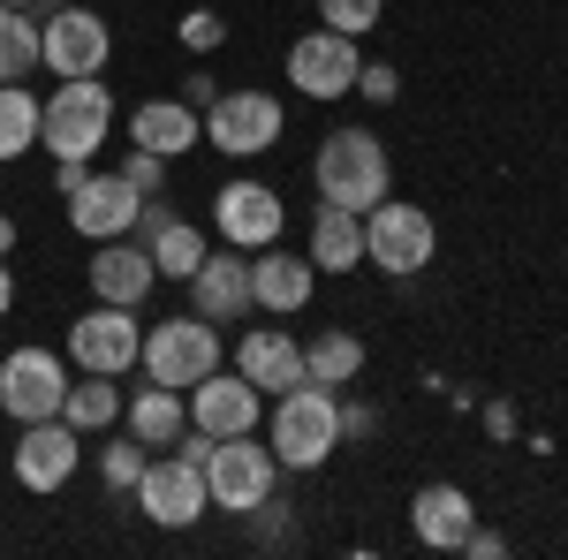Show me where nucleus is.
I'll list each match as a JSON object with an SVG mask.
<instances>
[{
  "label": "nucleus",
  "instance_id": "f257e3e1",
  "mask_svg": "<svg viewBox=\"0 0 568 560\" xmlns=\"http://www.w3.org/2000/svg\"><path fill=\"white\" fill-rule=\"evenodd\" d=\"M334 447H342V387H288L273 401V455H281V470H326L334 462Z\"/></svg>",
  "mask_w": 568,
  "mask_h": 560
},
{
  "label": "nucleus",
  "instance_id": "f03ea898",
  "mask_svg": "<svg viewBox=\"0 0 568 560\" xmlns=\"http://www.w3.org/2000/svg\"><path fill=\"white\" fill-rule=\"evenodd\" d=\"M311 182H318V205L372 213V205H379V197L394 190L387 144H379L372 130H334L326 144H318V167H311Z\"/></svg>",
  "mask_w": 568,
  "mask_h": 560
},
{
  "label": "nucleus",
  "instance_id": "7ed1b4c3",
  "mask_svg": "<svg viewBox=\"0 0 568 560\" xmlns=\"http://www.w3.org/2000/svg\"><path fill=\"white\" fill-rule=\"evenodd\" d=\"M114 130V91L99 77H61V91L39 106V144L53 160H91Z\"/></svg>",
  "mask_w": 568,
  "mask_h": 560
},
{
  "label": "nucleus",
  "instance_id": "20e7f679",
  "mask_svg": "<svg viewBox=\"0 0 568 560\" xmlns=\"http://www.w3.org/2000/svg\"><path fill=\"white\" fill-rule=\"evenodd\" d=\"M144 379L152 387H175V394H190L205 371H220V326H205L197 310L190 318H160L152 334H144Z\"/></svg>",
  "mask_w": 568,
  "mask_h": 560
},
{
  "label": "nucleus",
  "instance_id": "39448f33",
  "mask_svg": "<svg viewBox=\"0 0 568 560\" xmlns=\"http://www.w3.org/2000/svg\"><path fill=\"white\" fill-rule=\"evenodd\" d=\"M439 251V227L425 205H394V197H379L372 213H364V258L379 265V273H394V281H409V273H425Z\"/></svg>",
  "mask_w": 568,
  "mask_h": 560
},
{
  "label": "nucleus",
  "instance_id": "423d86ee",
  "mask_svg": "<svg viewBox=\"0 0 568 560\" xmlns=\"http://www.w3.org/2000/svg\"><path fill=\"white\" fill-rule=\"evenodd\" d=\"M281 99L273 91H220L213 106H205V144L227 152V160H258L281 144Z\"/></svg>",
  "mask_w": 568,
  "mask_h": 560
},
{
  "label": "nucleus",
  "instance_id": "0eeeda50",
  "mask_svg": "<svg viewBox=\"0 0 568 560\" xmlns=\"http://www.w3.org/2000/svg\"><path fill=\"white\" fill-rule=\"evenodd\" d=\"M273 477H281V455L258 447L251 431H235V439H220L213 462H205V492H213V508H227V516H258Z\"/></svg>",
  "mask_w": 568,
  "mask_h": 560
},
{
  "label": "nucleus",
  "instance_id": "6e6552de",
  "mask_svg": "<svg viewBox=\"0 0 568 560\" xmlns=\"http://www.w3.org/2000/svg\"><path fill=\"white\" fill-rule=\"evenodd\" d=\"M136 356H144V326H136L130 303H99V310H84V318L69 326V364H77V371L122 379V371H136Z\"/></svg>",
  "mask_w": 568,
  "mask_h": 560
},
{
  "label": "nucleus",
  "instance_id": "1a4fd4ad",
  "mask_svg": "<svg viewBox=\"0 0 568 560\" xmlns=\"http://www.w3.org/2000/svg\"><path fill=\"white\" fill-rule=\"evenodd\" d=\"M61 394H69V364L53 348H8V364H0V409L16 425L61 417Z\"/></svg>",
  "mask_w": 568,
  "mask_h": 560
},
{
  "label": "nucleus",
  "instance_id": "9d476101",
  "mask_svg": "<svg viewBox=\"0 0 568 560\" xmlns=\"http://www.w3.org/2000/svg\"><path fill=\"white\" fill-rule=\"evenodd\" d=\"M106 53H114V31H106L99 8L61 0V8L45 16V69H53V77H99Z\"/></svg>",
  "mask_w": 568,
  "mask_h": 560
},
{
  "label": "nucleus",
  "instance_id": "9b49d317",
  "mask_svg": "<svg viewBox=\"0 0 568 560\" xmlns=\"http://www.w3.org/2000/svg\"><path fill=\"white\" fill-rule=\"evenodd\" d=\"M182 288H190V310H197L205 326H243V318L258 310V296H251V265H243L235 243H227V251H205V265H197Z\"/></svg>",
  "mask_w": 568,
  "mask_h": 560
},
{
  "label": "nucleus",
  "instance_id": "f8f14e48",
  "mask_svg": "<svg viewBox=\"0 0 568 560\" xmlns=\"http://www.w3.org/2000/svg\"><path fill=\"white\" fill-rule=\"evenodd\" d=\"M136 508L160 522V530H190V522L213 508L205 470H197V462H182V455H168V462H144V477H136Z\"/></svg>",
  "mask_w": 568,
  "mask_h": 560
},
{
  "label": "nucleus",
  "instance_id": "ddd939ff",
  "mask_svg": "<svg viewBox=\"0 0 568 560\" xmlns=\"http://www.w3.org/2000/svg\"><path fill=\"white\" fill-rule=\"evenodd\" d=\"M77 462H84V431L69 417H39L16 439V485H31V492H61L77 477Z\"/></svg>",
  "mask_w": 568,
  "mask_h": 560
},
{
  "label": "nucleus",
  "instance_id": "4468645a",
  "mask_svg": "<svg viewBox=\"0 0 568 560\" xmlns=\"http://www.w3.org/2000/svg\"><path fill=\"white\" fill-rule=\"evenodd\" d=\"M356 39L349 31H304V39L288 45V84L304 91V99H342L356 91Z\"/></svg>",
  "mask_w": 568,
  "mask_h": 560
},
{
  "label": "nucleus",
  "instance_id": "2eb2a0df",
  "mask_svg": "<svg viewBox=\"0 0 568 560\" xmlns=\"http://www.w3.org/2000/svg\"><path fill=\"white\" fill-rule=\"evenodd\" d=\"M213 227L227 235V243H235V251H265V243H281L288 213H281V197H273L265 182H220Z\"/></svg>",
  "mask_w": 568,
  "mask_h": 560
},
{
  "label": "nucleus",
  "instance_id": "dca6fc26",
  "mask_svg": "<svg viewBox=\"0 0 568 560\" xmlns=\"http://www.w3.org/2000/svg\"><path fill=\"white\" fill-rule=\"evenodd\" d=\"M136 182L122 167L114 174H84V190H69V227L91 235V243H114V235H130L136 227Z\"/></svg>",
  "mask_w": 568,
  "mask_h": 560
},
{
  "label": "nucleus",
  "instance_id": "f3484780",
  "mask_svg": "<svg viewBox=\"0 0 568 560\" xmlns=\"http://www.w3.org/2000/svg\"><path fill=\"white\" fill-rule=\"evenodd\" d=\"M190 425L213 431V439H235V431H258V387L243 371H205L190 387Z\"/></svg>",
  "mask_w": 568,
  "mask_h": 560
},
{
  "label": "nucleus",
  "instance_id": "a211bd4d",
  "mask_svg": "<svg viewBox=\"0 0 568 560\" xmlns=\"http://www.w3.org/2000/svg\"><path fill=\"white\" fill-rule=\"evenodd\" d=\"M235 371H243L258 394L304 387V342H296V334H281V326H251L243 348H235Z\"/></svg>",
  "mask_w": 568,
  "mask_h": 560
},
{
  "label": "nucleus",
  "instance_id": "6ab92c4d",
  "mask_svg": "<svg viewBox=\"0 0 568 560\" xmlns=\"http://www.w3.org/2000/svg\"><path fill=\"white\" fill-rule=\"evenodd\" d=\"M91 288H99V303H144L152 288H160V265H152V251L136 243V235H114V243H99V258H91Z\"/></svg>",
  "mask_w": 568,
  "mask_h": 560
},
{
  "label": "nucleus",
  "instance_id": "aec40b11",
  "mask_svg": "<svg viewBox=\"0 0 568 560\" xmlns=\"http://www.w3.org/2000/svg\"><path fill=\"white\" fill-rule=\"evenodd\" d=\"M409 530H417L433 553H463V538L478 530V508H470L463 485H425V492L409 500Z\"/></svg>",
  "mask_w": 568,
  "mask_h": 560
},
{
  "label": "nucleus",
  "instance_id": "412c9836",
  "mask_svg": "<svg viewBox=\"0 0 568 560\" xmlns=\"http://www.w3.org/2000/svg\"><path fill=\"white\" fill-rule=\"evenodd\" d=\"M251 296H258V310H281V318H288V310H304V303L318 296V265L265 243L258 258H251Z\"/></svg>",
  "mask_w": 568,
  "mask_h": 560
},
{
  "label": "nucleus",
  "instance_id": "4be33fe9",
  "mask_svg": "<svg viewBox=\"0 0 568 560\" xmlns=\"http://www.w3.org/2000/svg\"><path fill=\"white\" fill-rule=\"evenodd\" d=\"M197 136H205V114H197V106H182V99H144V106L130 114V144L160 152V160H182Z\"/></svg>",
  "mask_w": 568,
  "mask_h": 560
},
{
  "label": "nucleus",
  "instance_id": "5701e85b",
  "mask_svg": "<svg viewBox=\"0 0 568 560\" xmlns=\"http://www.w3.org/2000/svg\"><path fill=\"white\" fill-rule=\"evenodd\" d=\"M311 265H318V273H349V265H364V213L318 205V213H311Z\"/></svg>",
  "mask_w": 568,
  "mask_h": 560
},
{
  "label": "nucleus",
  "instance_id": "b1692460",
  "mask_svg": "<svg viewBox=\"0 0 568 560\" xmlns=\"http://www.w3.org/2000/svg\"><path fill=\"white\" fill-rule=\"evenodd\" d=\"M122 417H130V431L144 439V447H175L182 431H190V409H182V394H175V387H152V379L130 394V409H122Z\"/></svg>",
  "mask_w": 568,
  "mask_h": 560
},
{
  "label": "nucleus",
  "instance_id": "393cba45",
  "mask_svg": "<svg viewBox=\"0 0 568 560\" xmlns=\"http://www.w3.org/2000/svg\"><path fill=\"white\" fill-rule=\"evenodd\" d=\"M31 69H45V23L31 8H0V84H23Z\"/></svg>",
  "mask_w": 568,
  "mask_h": 560
},
{
  "label": "nucleus",
  "instance_id": "a878e982",
  "mask_svg": "<svg viewBox=\"0 0 568 560\" xmlns=\"http://www.w3.org/2000/svg\"><path fill=\"white\" fill-rule=\"evenodd\" d=\"M356 371H364V342H356L349 326H326V334L304 342V379H318V387H349Z\"/></svg>",
  "mask_w": 568,
  "mask_h": 560
},
{
  "label": "nucleus",
  "instance_id": "bb28decb",
  "mask_svg": "<svg viewBox=\"0 0 568 560\" xmlns=\"http://www.w3.org/2000/svg\"><path fill=\"white\" fill-rule=\"evenodd\" d=\"M61 417L77 431H106L122 417V387H114L106 371H84V379H69V394H61Z\"/></svg>",
  "mask_w": 568,
  "mask_h": 560
},
{
  "label": "nucleus",
  "instance_id": "cd10ccee",
  "mask_svg": "<svg viewBox=\"0 0 568 560\" xmlns=\"http://www.w3.org/2000/svg\"><path fill=\"white\" fill-rule=\"evenodd\" d=\"M144 251L160 265V281H190V273L205 265V235H197L190 220H160V227L144 235Z\"/></svg>",
  "mask_w": 568,
  "mask_h": 560
},
{
  "label": "nucleus",
  "instance_id": "c85d7f7f",
  "mask_svg": "<svg viewBox=\"0 0 568 560\" xmlns=\"http://www.w3.org/2000/svg\"><path fill=\"white\" fill-rule=\"evenodd\" d=\"M39 106L23 84H0V160H23V152H39Z\"/></svg>",
  "mask_w": 568,
  "mask_h": 560
},
{
  "label": "nucleus",
  "instance_id": "c756f323",
  "mask_svg": "<svg viewBox=\"0 0 568 560\" xmlns=\"http://www.w3.org/2000/svg\"><path fill=\"white\" fill-rule=\"evenodd\" d=\"M144 462H152V447L144 439H114V447H99V477H106V492H136V477H144Z\"/></svg>",
  "mask_w": 568,
  "mask_h": 560
},
{
  "label": "nucleus",
  "instance_id": "7c9ffc66",
  "mask_svg": "<svg viewBox=\"0 0 568 560\" xmlns=\"http://www.w3.org/2000/svg\"><path fill=\"white\" fill-rule=\"evenodd\" d=\"M379 8H387V0H318V23H326V31H349V39H364V31L379 23Z\"/></svg>",
  "mask_w": 568,
  "mask_h": 560
},
{
  "label": "nucleus",
  "instance_id": "2f4dec72",
  "mask_svg": "<svg viewBox=\"0 0 568 560\" xmlns=\"http://www.w3.org/2000/svg\"><path fill=\"white\" fill-rule=\"evenodd\" d=\"M122 174L136 182V197H168V160H160V152H144V144H136L130 160H122Z\"/></svg>",
  "mask_w": 568,
  "mask_h": 560
},
{
  "label": "nucleus",
  "instance_id": "473e14b6",
  "mask_svg": "<svg viewBox=\"0 0 568 560\" xmlns=\"http://www.w3.org/2000/svg\"><path fill=\"white\" fill-rule=\"evenodd\" d=\"M220 39H227V23H220L213 8H190V16H182V45H190V53H213Z\"/></svg>",
  "mask_w": 568,
  "mask_h": 560
},
{
  "label": "nucleus",
  "instance_id": "72a5a7b5",
  "mask_svg": "<svg viewBox=\"0 0 568 560\" xmlns=\"http://www.w3.org/2000/svg\"><path fill=\"white\" fill-rule=\"evenodd\" d=\"M356 91H364V99H372V106H387L394 91H402V77H394L387 61H364V69H356Z\"/></svg>",
  "mask_w": 568,
  "mask_h": 560
},
{
  "label": "nucleus",
  "instance_id": "f704fd0d",
  "mask_svg": "<svg viewBox=\"0 0 568 560\" xmlns=\"http://www.w3.org/2000/svg\"><path fill=\"white\" fill-rule=\"evenodd\" d=\"M91 160H53V197H69V190H84Z\"/></svg>",
  "mask_w": 568,
  "mask_h": 560
},
{
  "label": "nucleus",
  "instance_id": "c9c22d12",
  "mask_svg": "<svg viewBox=\"0 0 568 560\" xmlns=\"http://www.w3.org/2000/svg\"><path fill=\"white\" fill-rule=\"evenodd\" d=\"M463 553H478V560H500V553H508V538H500V530H470V538H463Z\"/></svg>",
  "mask_w": 568,
  "mask_h": 560
},
{
  "label": "nucleus",
  "instance_id": "e433bc0d",
  "mask_svg": "<svg viewBox=\"0 0 568 560\" xmlns=\"http://www.w3.org/2000/svg\"><path fill=\"white\" fill-rule=\"evenodd\" d=\"M372 431V401H342V439H364Z\"/></svg>",
  "mask_w": 568,
  "mask_h": 560
},
{
  "label": "nucleus",
  "instance_id": "4c0bfd02",
  "mask_svg": "<svg viewBox=\"0 0 568 560\" xmlns=\"http://www.w3.org/2000/svg\"><path fill=\"white\" fill-rule=\"evenodd\" d=\"M213 99H220V84H213V77H190V84H182V106H197V114H205Z\"/></svg>",
  "mask_w": 568,
  "mask_h": 560
},
{
  "label": "nucleus",
  "instance_id": "58836bf2",
  "mask_svg": "<svg viewBox=\"0 0 568 560\" xmlns=\"http://www.w3.org/2000/svg\"><path fill=\"white\" fill-rule=\"evenodd\" d=\"M485 431H493V439H508V431H516V409H508V401H493V409H485Z\"/></svg>",
  "mask_w": 568,
  "mask_h": 560
},
{
  "label": "nucleus",
  "instance_id": "ea45409f",
  "mask_svg": "<svg viewBox=\"0 0 568 560\" xmlns=\"http://www.w3.org/2000/svg\"><path fill=\"white\" fill-rule=\"evenodd\" d=\"M16 310V273H8V258H0V318Z\"/></svg>",
  "mask_w": 568,
  "mask_h": 560
},
{
  "label": "nucleus",
  "instance_id": "a19ab883",
  "mask_svg": "<svg viewBox=\"0 0 568 560\" xmlns=\"http://www.w3.org/2000/svg\"><path fill=\"white\" fill-rule=\"evenodd\" d=\"M8 251H16V220L0 213V258H8Z\"/></svg>",
  "mask_w": 568,
  "mask_h": 560
},
{
  "label": "nucleus",
  "instance_id": "79ce46f5",
  "mask_svg": "<svg viewBox=\"0 0 568 560\" xmlns=\"http://www.w3.org/2000/svg\"><path fill=\"white\" fill-rule=\"evenodd\" d=\"M0 8H31V0H0Z\"/></svg>",
  "mask_w": 568,
  "mask_h": 560
}]
</instances>
